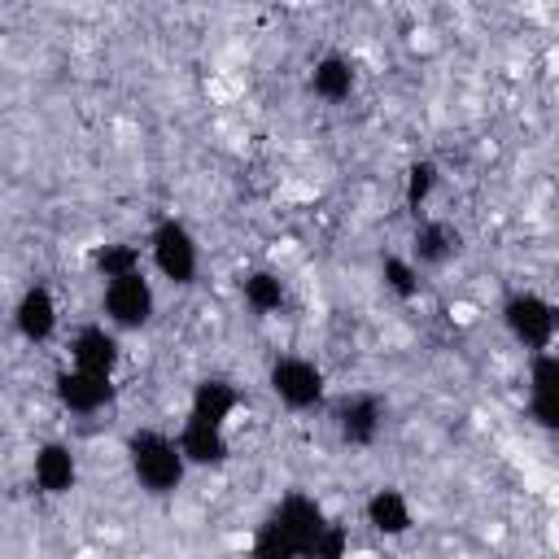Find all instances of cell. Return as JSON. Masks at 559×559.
<instances>
[{
    "instance_id": "obj_1",
    "label": "cell",
    "mask_w": 559,
    "mask_h": 559,
    "mask_svg": "<svg viewBox=\"0 0 559 559\" xmlns=\"http://www.w3.org/2000/svg\"><path fill=\"white\" fill-rule=\"evenodd\" d=\"M328 511L310 493H288L253 533L249 559H310L314 537L323 533Z\"/></svg>"
},
{
    "instance_id": "obj_2",
    "label": "cell",
    "mask_w": 559,
    "mask_h": 559,
    "mask_svg": "<svg viewBox=\"0 0 559 559\" xmlns=\"http://www.w3.org/2000/svg\"><path fill=\"white\" fill-rule=\"evenodd\" d=\"M127 463H131V476L140 480V489H148L153 498L175 493L183 485V476H188L179 441L157 432V428H140V432L127 437Z\"/></svg>"
},
{
    "instance_id": "obj_3",
    "label": "cell",
    "mask_w": 559,
    "mask_h": 559,
    "mask_svg": "<svg viewBox=\"0 0 559 559\" xmlns=\"http://www.w3.org/2000/svg\"><path fill=\"white\" fill-rule=\"evenodd\" d=\"M148 253H153V266L170 280V284H179V288H188L192 280H197V271H201V249H197V236L179 223V218H162L157 227H153V240H148Z\"/></svg>"
},
{
    "instance_id": "obj_4",
    "label": "cell",
    "mask_w": 559,
    "mask_h": 559,
    "mask_svg": "<svg viewBox=\"0 0 559 559\" xmlns=\"http://www.w3.org/2000/svg\"><path fill=\"white\" fill-rule=\"evenodd\" d=\"M266 384L280 397V406H288V411H314L328 393V376L310 358H275Z\"/></svg>"
},
{
    "instance_id": "obj_5",
    "label": "cell",
    "mask_w": 559,
    "mask_h": 559,
    "mask_svg": "<svg viewBox=\"0 0 559 559\" xmlns=\"http://www.w3.org/2000/svg\"><path fill=\"white\" fill-rule=\"evenodd\" d=\"M153 306H157V297H153V284L144 280V271L122 275V280H109L105 284V297H100V310H105V319H109L114 332L144 328L153 319Z\"/></svg>"
},
{
    "instance_id": "obj_6",
    "label": "cell",
    "mask_w": 559,
    "mask_h": 559,
    "mask_svg": "<svg viewBox=\"0 0 559 559\" xmlns=\"http://www.w3.org/2000/svg\"><path fill=\"white\" fill-rule=\"evenodd\" d=\"M502 323L533 354L550 349V341H555V306L542 293H511L502 306Z\"/></svg>"
},
{
    "instance_id": "obj_7",
    "label": "cell",
    "mask_w": 559,
    "mask_h": 559,
    "mask_svg": "<svg viewBox=\"0 0 559 559\" xmlns=\"http://www.w3.org/2000/svg\"><path fill=\"white\" fill-rule=\"evenodd\" d=\"M118 358H122L118 332L105 328V323H87V328H79L74 341H70V367H74V371H92V376H109V380H114Z\"/></svg>"
},
{
    "instance_id": "obj_8",
    "label": "cell",
    "mask_w": 559,
    "mask_h": 559,
    "mask_svg": "<svg viewBox=\"0 0 559 559\" xmlns=\"http://www.w3.org/2000/svg\"><path fill=\"white\" fill-rule=\"evenodd\" d=\"M380 428H384V406H380V397H371V393H354V397H345L341 406H336V437L345 441V445H371L376 437H380Z\"/></svg>"
},
{
    "instance_id": "obj_9",
    "label": "cell",
    "mask_w": 559,
    "mask_h": 559,
    "mask_svg": "<svg viewBox=\"0 0 559 559\" xmlns=\"http://www.w3.org/2000/svg\"><path fill=\"white\" fill-rule=\"evenodd\" d=\"M528 411L542 428H559V358L550 349L533 354L528 367Z\"/></svg>"
},
{
    "instance_id": "obj_10",
    "label": "cell",
    "mask_w": 559,
    "mask_h": 559,
    "mask_svg": "<svg viewBox=\"0 0 559 559\" xmlns=\"http://www.w3.org/2000/svg\"><path fill=\"white\" fill-rule=\"evenodd\" d=\"M52 389H57V402L74 415H96L100 406L114 402V380L109 376H92V371H74V367L61 371Z\"/></svg>"
},
{
    "instance_id": "obj_11",
    "label": "cell",
    "mask_w": 559,
    "mask_h": 559,
    "mask_svg": "<svg viewBox=\"0 0 559 559\" xmlns=\"http://www.w3.org/2000/svg\"><path fill=\"white\" fill-rule=\"evenodd\" d=\"M240 406V393L231 380L223 376H205L192 384V402H188V419H201V424H214V428H227V419L236 415Z\"/></svg>"
},
{
    "instance_id": "obj_12",
    "label": "cell",
    "mask_w": 559,
    "mask_h": 559,
    "mask_svg": "<svg viewBox=\"0 0 559 559\" xmlns=\"http://www.w3.org/2000/svg\"><path fill=\"white\" fill-rule=\"evenodd\" d=\"M13 328H17V336L31 341V345H39V341H48V336L57 332V301H52V293H48L44 284H35V288H26V293L17 297V306H13Z\"/></svg>"
},
{
    "instance_id": "obj_13",
    "label": "cell",
    "mask_w": 559,
    "mask_h": 559,
    "mask_svg": "<svg viewBox=\"0 0 559 559\" xmlns=\"http://www.w3.org/2000/svg\"><path fill=\"white\" fill-rule=\"evenodd\" d=\"M175 441H179V454H183L188 467H218L231 454L227 432L214 428V424H201V419H183V428H179Z\"/></svg>"
},
{
    "instance_id": "obj_14",
    "label": "cell",
    "mask_w": 559,
    "mask_h": 559,
    "mask_svg": "<svg viewBox=\"0 0 559 559\" xmlns=\"http://www.w3.org/2000/svg\"><path fill=\"white\" fill-rule=\"evenodd\" d=\"M31 476H35V485H39L44 493L57 498V493H70V489H74V480H79V463H74V454H70L66 441H44V445L35 450Z\"/></svg>"
},
{
    "instance_id": "obj_15",
    "label": "cell",
    "mask_w": 559,
    "mask_h": 559,
    "mask_svg": "<svg viewBox=\"0 0 559 559\" xmlns=\"http://www.w3.org/2000/svg\"><path fill=\"white\" fill-rule=\"evenodd\" d=\"M362 515H367V524H371L376 533H384V537H402V533H411V524H415L406 493H402V489H393V485L376 489V493L367 498Z\"/></svg>"
},
{
    "instance_id": "obj_16",
    "label": "cell",
    "mask_w": 559,
    "mask_h": 559,
    "mask_svg": "<svg viewBox=\"0 0 559 559\" xmlns=\"http://www.w3.org/2000/svg\"><path fill=\"white\" fill-rule=\"evenodd\" d=\"M310 92L319 100H328V105L349 100V92H354V61L341 57V52H323L314 61V70H310Z\"/></svg>"
},
{
    "instance_id": "obj_17",
    "label": "cell",
    "mask_w": 559,
    "mask_h": 559,
    "mask_svg": "<svg viewBox=\"0 0 559 559\" xmlns=\"http://www.w3.org/2000/svg\"><path fill=\"white\" fill-rule=\"evenodd\" d=\"M459 253V231L450 223H419L411 236V262L415 266H445Z\"/></svg>"
},
{
    "instance_id": "obj_18",
    "label": "cell",
    "mask_w": 559,
    "mask_h": 559,
    "mask_svg": "<svg viewBox=\"0 0 559 559\" xmlns=\"http://www.w3.org/2000/svg\"><path fill=\"white\" fill-rule=\"evenodd\" d=\"M92 266L96 275L109 284V280H122V275H135L140 271V249L127 245V240H109V245H96L92 249Z\"/></svg>"
},
{
    "instance_id": "obj_19",
    "label": "cell",
    "mask_w": 559,
    "mask_h": 559,
    "mask_svg": "<svg viewBox=\"0 0 559 559\" xmlns=\"http://www.w3.org/2000/svg\"><path fill=\"white\" fill-rule=\"evenodd\" d=\"M240 293H245V306L258 314H271L284 306V280L275 271H249L240 280Z\"/></svg>"
},
{
    "instance_id": "obj_20",
    "label": "cell",
    "mask_w": 559,
    "mask_h": 559,
    "mask_svg": "<svg viewBox=\"0 0 559 559\" xmlns=\"http://www.w3.org/2000/svg\"><path fill=\"white\" fill-rule=\"evenodd\" d=\"M437 162H411L406 166V183H402V197H406V205L411 210H424L428 205V197H432V188H437Z\"/></svg>"
},
{
    "instance_id": "obj_21",
    "label": "cell",
    "mask_w": 559,
    "mask_h": 559,
    "mask_svg": "<svg viewBox=\"0 0 559 559\" xmlns=\"http://www.w3.org/2000/svg\"><path fill=\"white\" fill-rule=\"evenodd\" d=\"M380 275H384V284H389V293H397L402 301H411L415 293H419V266L411 262V258H384V266H380Z\"/></svg>"
},
{
    "instance_id": "obj_22",
    "label": "cell",
    "mask_w": 559,
    "mask_h": 559,
    "mask_svg": "<svg viewBox=\"0 0 559 559\" xmlns=\"http://www.w3.org/2000/svg\"><path fill=\"white\" fill-rule=\"evenodd\" d=\"M345 550H349V533H345V524L328 520V524H323V533L314 537L310 559H345Z\"/></svg>"
}]
</instances>
